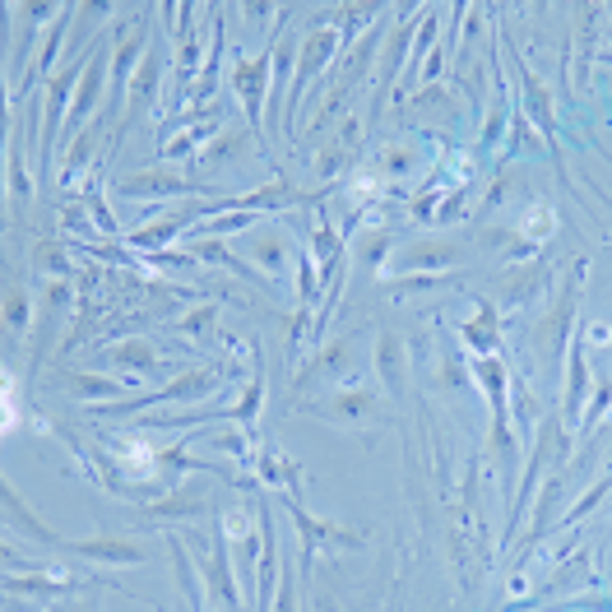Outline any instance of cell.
Listing matches in <instances>:
<instances>
[{"label":"cell","mask_w":612,"mask_h":612,"mask_svg":"<svg viewBox=\"0 0 612 612\" xmlns=\"http://www.w3.org/2000/svg\"><path fill=\"white\" fill-rule=\"evenodd\" d=\"M89 56H93V47H84V56H75V61L65 65L61 75H51L47 79V98H42V172L51 167V149H56V135H65V121H70V89H75L79 79H84V70H89Z\"/></svg>","instance_id":"1"},{"label":"cell","mask_w":612,"mask_h":612,"mask_svg":"<svg viewBox=\"0 0 612 612\" xmlns=\"http://www.w3.org/2000/svg\"><path fill=\"white\" fill-rule=\"evenodd\" d=\"M269 84H274V56H251V61L242 56V61L232 65V89L246 102V121H251L260 144H265V135H260V107L269 102Z\"/></svg>","instance_id":"2"},{"label":"cell","mask_w":612,"mask_h":612,"mask_svg":"<svg viewBox=\"0 0 612 612\" xmlns=\"http://www.w3.org/2000/svg\"><path fill=\"white\" fill-rule=\"evenodd\" d=\"M288 515H293L297 534H302V566L311 571V557H316V548H362V529H339V524H320L306 515L302 501L288 497Z\"/></svg>","instance_id":"3"},{"label":"cell","mask_w":612,"mask_h":612,"mask_svg":"<svg viewBox=\"0 0 612 612\" xmlns=\"http://www.w3.org/2000/svg\"><path fill=\"white\" fill-rule=\"evenodd\" d=\"M116 191L130 195V200H163V195H209V186L177 177L167 167H144V172H130V177H116Z\"/></svg>","instance_id":"4"},{"label":"cell","mask_w":612,"mask_h":612,"mask_svg":"<svg viewBox=\"0 0 612 612\" xmlns=\"http://www.w3.org/2000/svg\"><path fill=\"white\" fill-rule=\"evenodd\" d=\"M218 390V371L214 367H191V371H181L177 381H167L158 395H144V399H121L116 404V413H130V408H144V404H186V399H204V395H214Z\"/></svg>","instance_id":"5"},{"label":"cell","mask_w":612,"mask_h":612,"mask_svg":"<svg viewBox=\"0 0 612 612\" xmlns=\"http://www.w3.org/2000/svg\"><path fill=\"white\" fill-rule=\"evenodd\" d=\"M334 47H339V33H334L330 24H320V28H311V33H306L302 38V51H297V84H293V107H302V93L311 89V79L320 75V70H325V65H330V56H334Z\"/></svg>","instance_id":"6"},{"label":"cell","mask_w":612,"mask_h":612,"mask_svg":"<svg viewBox=\"0 0 612 612\" xmlns=\"http://www.w3.org/2000/svg\"><path fill=\"white\" fill-rule=\"evenodd\" d=\"M214 548H209V561H204V575H209V594L228 612H242V594H237V575H232V538L223 529H214Z\"/></svg>","instance_id":"7"},{"label":"cell","mask_w":612,"mask_h":612,"mask_svg":"<svg viewBox=\"0 0 612 612\" xmlns=\"http://www.w3.org/2000/svg\"><path fill=\"white\" fill-rule=\"evenodd\" d=\"M107 47L102 42H93V56H89V70H84V79H79V89H75V107H70V121H65V135L61 140H70L84 121L93 116V102H98V93H102V84H107Z\"/></svg>","instance_id":"8"},{"label":"cell","mask_w":612,"mask_h":612,"mask_svg":"<svg viewBox=\"0 0 612 612\" xmlns=\"http://www.w3.org/2000/svg\"><path fill=\"white\" fill-rule=\"evenodd\" d=\"M65 552L75 557H89V561H116V566H130V561H144L149 548L140 538H121V534H98V538H70Z\"/></svg>","instance_id":"9"},{"label":"cell","mask_w":612,"mask_h":612,"mask_svg":"<svg viewBox=\"0 0 612 612\" xmlns=\"http://www.w3.org/2000/svg\"><path fill=\"white\" fill-rule=\"evenodd\" d=\"M589 399V362H585V344L580 334L571 339V367H566V399H561V427L571 432L580 427V404Z\"/></svg>","instance_id":"10"},{"label":"cell","mask_w":612,"mask_h":612,"mask_svg":"<svg viewBox=\"0 0 612 612\" xmlns=\"http://www.w3.org/2000/svg\"><path fill=\"white\" fill-rule=\"evenodd\" d=\"M209 506H214V501H209V487H177V492L149 501L144 515H149V520H195V515H204Z\"/></svg>","instance_id":"11"},{"label":"cell","mask_w":612,"mask_h":612,"mask_svg":"<svg viewBox=\"0 0 612 612\" xmlns=\"http://www.w3.org/2000/svg\"><path fill=\"white\" fill-rule=\"evenodd\" d=\"M316 413H325V418H334V422H348V427H362V422L381 418V404H376V395H367V390H339L334 404L316 408Z\"/></svg>","instance_id":"12"},{"label":"cell","mask_w":612,"mask_h":612,"mask_svg":"<svg viewBox=\"0 0 612 612\" xmlns=\"http://www.w3.org/2000/svg\"><path fill=\"white\" fill-rule=\"evenodd\" d=\"M0 497H5V515H10L14 524H19V529H24L28 538H33V543H47V548H61L65 552V543H70V538H61V534H51L47 524L38 520V515H33V510H28V501H19V492H14L10 483L0 487Z\"/></svg>","instance_id":"13"},{"label":"cell","mask_w":612,"mask_h":612,"mask_svg":"<svg viewBox=\"0 0 612 612\" xmlns=\"http://www.w3.org/2000/svg\"><path fill=\"white\" fill-rule=\"evenodd\" d=\"M102 362H112V367H126V371H153L163 357H158V348L149 344V339H116V344L102 348Z\"/></svg>","instance_id":"14"},{"label":"cell","mask_w":612,"mask_h":612,"mask_svg":"<svg viewBox=\"0 0 612 612\" xmlns=\"http://www.w3.org/2000/svg\"><path fill=\"white\" fill-rule=\"evenodd\" d=\"M200 214H209L214 218L218 209L209 204V209H186V214H172V218H158V223H149V228H140V232H130V246H163V242H172L177 232H186L195 223Z\"/></svg>","instance_id":"15"},{"label":"cell","mask_w":612,"mask_h":612,"mask_svg":"<svg viewBox=\"0 0 612 612\" xmlns=\"http://www.w3.org/2000/svg\"><path fill=\"white\" fill-rule=\"evenodd\" d=\"M255 469H260V478H265V483L288 487V497L302 501V497H297V483H302V473H297V459L279 455V450H260V455H255Z\"/></svg>","instance_id":"16"},{"label":"cell","mask_w":612,"mask_h":612,"mask_svg":"<svg viewBox=\"0 0 612 612\" xmlns=\"http://www.w3.org/2000/svg\"><path fill=\"white\" fill-rule=\"evenodd\" d=\"M376 371H381V381H385V390H390V395H399V390H404V344H399L390 330L376 339Z\"/></svg>","instance_id":"17"},{"label":"cell","mask_w":612,"mask_h":612,"mask_svg":"<svg viewBox=\"0 0 612 612\" xmlns=\"http://www.w3.org/2000/svg\"><path fill=\"white\" fill-rule=\"evenodd\" d=\"M246 153V130H218V140H209V149L195 158V167H204V172H218V167L237 163Z\"/></svg>","instance_id":"18"},{"label":"cell","mask_w":612,"mask_h":612,"mask_svg":"<svg viewBox=\"0 0 612 612\" xmlns=\"http://www.w3.org/2000/svg\"><path fill=\"white\" fill-rule=\"evenodd\" d=\"M167 552H172V566H177V585H181V594H186V603H191V612H204V589H200V580H195L191 557H186V538H172V534H167Z\"/></svg>","instance_id":"19"},{"label":"cell","mask_w":612,"mask_h":612,"mask_svg":"<svg viewBox=\"0 0 612 612\" xmlns=\"http://www.w3.org/2000/svg\"><path fill=\"white\" fill-rule=\"evenodd\" d=\"M348 353H353V339H334V344H325V348L316 353V362H311V367H306L302 376H297V390H306L311 381H320V376L339 371V367L348 362Z\"/></svg>","instance_id":"20"},{"label":"cell","mask_w":612,"mask_h":612,"mask_svg":"<svg viewBox=\"0 0 612 612\" xmlns=\"http://www.w3.org/2000/svg\"><path fill=\"white\" fill-rule=\"evenodd\" d=\"M61 381H65V390H70L75 399H112V395H121V385L107 381V376H93V371H65Z\"/></svg>","instance_id":"21"},{"label":"cell","mask_w":612,"mask_h":612,"mask_svg":"<svg viewBox=\"0 0 612 612\" xmlns=\"http://www.w3.org/2000/svg\"><path fill=\"white\" fill-rule=\"evenodd\" d=\"M255 265H260V274H265V279L283 274V265H288V237H279V232H265V237L255 242Z\"/></svg>","instance_id":"22"},{"label":"cell","mask_w":612,"mask_h":612,"mask_svg":"<svg viewBox=\"0 0 612 612\" xmlns=\"http://www.w3.org/2000/svg\"><path fill=\"white\" fill-rule=\"evenodd\" d=\"M464 344L478 348L483 357H492V348H497V306L492 302H483V316L473 325H464Z\"/></svg>","instance_id":"23"},{"label":"cell","mask_w":612,"mask_h":612,"mask_svg":"<svg viewBox=\"0 0 612 612\" xmlns=\"http://www.w3.org/2000/svg\"><path fill=\"white\" fill-rule=\"evenodd\" d=\"M557 497H561V473H552V478H548V487H543V497H538L534 524H529V534H524V543H520V548H534L538 538H543V529H548V520H552V506H557Z\"/></svg>","instance_id":"24"},{"label":"cell","mask_w":612,"mask_h":612,"mask_svg":"<svg viewBox=\"0 0 612 612\" xmlns=\"http://www.w3.org/2000/svg\"><path fill=\"white\" fill-rule=\"evenodd\" d=\"M33 269L47 274V279H70V255H65V242H38V251H33Z\"/></svg>","instance_id":"25"},{"label":"cell","mask_w":612,"mask_h":612,"mask_svg":"<svg viewBox=\"0 0 612 612\" xmlns=\"http://www.w3.org/2000/svg\"><path fill=\"white\" fill-rule=\"evenodd\" d=\"M33 311H28V293L24 288H19V283H10V288H5V330L10 334H24L28 325H33Z\"/></svg>","instance_id":"26"},{"label":"cell","mask_w":612,"mask_h":612,"mask_svg":"<svg viewBox=\"0 0 612 612\" xmlns=\"http://www.w3.org/2000/svg\"><path fill=\"white\" fill-rule=\"evenodd\" d=\"M93 144H98V126H89L84 135H75V144H70V153H65V163H61V186H65V181H75V172L89 163Z\"/></svg>","instance_id":"27"},{"label":"cell","mask_w":612,"mask_h":612,"mask_svg":"<svg viewBox=\"0 0 612 612\" xmlns=\"http://www.w3.org/2000/svg\"><path fill=\"white\" fill-rule=\"evenodd\" d=\"M608 487H612V469L603 473V478H599V483H594V487H589V497H585V501H575V506L566 510V515H561V524H566V529H571V524L580 520V515H589V510H594V506H599L603 497H608Z\"/></svg>","instance_id":"28"},{"label":"cell","mask_w":612,"mask_h":612,"mask_svg":"<svg viewBox=\"0 0 612 612\" xmlns=\"http://www.w3.org/2000/svg\"><path fill=\"white\" fill-rule=\"evenodd\" d=\"M450 260H455V251H450V246H432V251L413 246V251H408L399 265H432V269H441V265H450Z\"/></svg>","instance_id":"29"},{"label":"cell","mask_w":612,"mask_h":612,"mask_svg":"<svg viewBox=\"0 0 612 612\" xmlns=\"http://www.w3.org/2000/svg\"><path fill=\"white\" fill-rule=\"evenodd\" d=\"M10 195H33V181H28L24 163H19V140H10Z\"/></svg>","instance_id":"30"},{"label":"cell","mask_w":612,"mask_h":612,"mask_svg":"<svg viewBox=\"0 0 612 612\" xmlns=\"http://www.w3.org/2000/svg\"><path fill=\"white\" fill-rule=\"evenodd\" d=\"M608 404H612V381H599V395H594V404H589V413L580 418V432H594V422L608 413Z\"/></svg>","instance_id":"31"},{"label":"cell","mask_w":612,"mask_h":612,"mask_svg":"<svg viewBox=\"0 0 612 612\" xmlns=\"http://www.w3.org/2000/svg\"><path fill=\"white\" fill-rule=\"evenodd\" d=\"M214 306H195L191 316L186 320H172V325H177V330H186V334H204V330H214Z\"/></svg>","instance_id":"32"},{"label":"cell","mask_w":612,"mask_h":612,"mask_svg":"<svg viewBox=\"0 0 612 612\" xmlns=\"http://www.w3.org/2000/svg\"><path fill=\"white\" fill-rule=\"evenodd\" d=\"M381 167H385V172H408V167H413V153L390 144V149H385V158H381Z\"/></svg>","instance_id":"33"},{"label":"cell","mask_w":612,"mask_h":612,"mask_svg":"<svg viewBox=\"0 0 612 612\" xmlns=\"http://www.w3.org/2000/svg\"><path fill=\"white\" fill-rule=\"evenodd\" d=\"M274 612H293V575L283 571V585L279 594H274Z\"/></svg>","instance_id":"34"},{"label":"cell","mask_w":612,"mask_h":612,"mask_svg":"<svg viewBox=\"0 0 612 612\" xmlns=\"http://www.w3.org/2000/svg\"><path fill=\"white\" fill-rule=\"evenodd\" d=\"M61 612H102V608H98V599H79V603H65Z\"/></svg>","instance_id":"35"}]
</instances>
